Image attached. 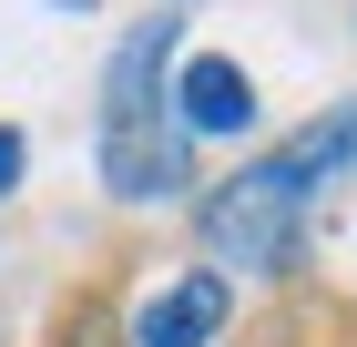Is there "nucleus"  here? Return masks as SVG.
I'll use <instances>...</instances> for the list:
<instances>
[{
	"instance_id": "f257e3e1",
	"label": "nucleus",
	"mask_w": 357,
	"mask_h": 347,
	"mask_svg": "<svg viewBox=\"0 0 357 347\" xmlns=\"http://www.w3.org/2000/svg\"><path fill=\"white\" fill-rule=\"evenodd\" d=\"M347 163H357V103L327 112V123H306V133H296V143H275V154L235 163V174L194 205L215 276L235 286V276H275V266H296L306 205H317V184H337Z\"/></svg>"
},
{
	"instance_id": "39448f33",
	"label": "nucleus",
	"mask_w": 357,
	"mask_h": 347,
	"mask_svg": "<svg viewBox=\"0 0 357 347\" xmlns=\"http://www.w3.org/2000/svg\"><path fill=\"white\" fill-rule=\"evenodd\" d=\"M174 61V21H143L123 52H112L102 72V123H133V112H164V92H153V72Z\"/></svg>"
},
{
	"instance_id": "7ed1b4c3",
	"label": "nucleus",
	"mask_w": 357,
	"mask_h": 347,
	"mask_svg": "<svg viewBox=\"0 0 357 347\" xmlns=\"http://www.w3.org/2000/svg\"><path fill=\"white\" fill-rule=\"evenodd\" d=\"M164 103H174V133H245L255 123V82L245 61H225V52H184L164 82Z\"/></svg>"
},
{
	"instance_id": "423d86ee",
	"label": "nucleus",
	"mask_w": 357,
	"mask_h": 347,
	"mask_svg": "<svg viewBox=\"0 0 357 347\" xmlns=\"http://www.w3.org/2000/svg\"><path fill=\"white\" fill-rule=\"evenodd\" d=\"M21 174H31V133H21V123H0V205L21 194Z\"/></svg>"
},
{
	"instance_id": "f03ea898",
	"label": "nucleus",
	"mask_w": 357,
	"mask_h": 347,
	"mask_svg": "<svg viewBox=\"0 0 357 347\" xmlns=\"http://www.w3.org/2000/svg\"><path fill=\"white\" fill-rule=\"evenodd\" d=\"M102 174H112L123 205H164V194H184V133H174L164 112L102 123Z\"/></svg>"
},
{
	"instance_id": "20e7f679",
	"label": "nucleus",
	"mask_w": 357,
	"mask_h": 347,
	"mask_svg": "<svg viewBox=\"0 0 357 347\" xmlns=\"http://www.w3.org/2000/svg\"><path fill=\"white\" fill-rule=\"evenodd\" d=\"M225 317H235V286H225L215 266H194L174 276V286L143 296V317H133V347H215Z\"/></svg>"
}]
</instances>
